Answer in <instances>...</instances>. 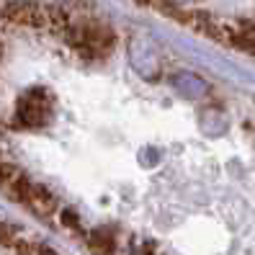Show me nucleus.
<instances>
[{"label":"nucleus","instance_id":"nucleus-1","mask_svg":"<svg viewBox=\"0 0 255 255\" xmlns=\"http://www.w3.org/2000/svg\"><path fill=\"white\" fill-rule=\"evenodd\" d=\"M65 36L70 47H75L85 59H103L116 49V34L109 26L96 23V21L70 23Z\"/></svg>","mask_w":255,"mask_h":255},{"label":"nucleus","instance_id":"nucleus-2","mask_svg":"<svg viewBox=\"0 0 255 255\" xmlns=\"http://www.w3.org/2000/svg\"><path fill=\"white\" fill-rule=\"evenodd\" d=\"M49 116H52V98L44 91H34L18 101L13 127L16 129H39L49 122Z\"/></svg>","mask_w":255,"mask_h":255},{"label":"nucleus","instance_id":"nucleus-3","mask_svg":"<svg viewBox=\"0 0 255 255\" xmlns=\"http://www.w3.org/2000/svg\"><path fill=\"white\" fill-rule=\"evenodd\" d=\"M0 18H5L13 26H28V28H44L49 26L47 8L36 0H0Z\"/></svg>","mask_w":255,"mask_h":255},{"label":"nucleus","instance_id":"nucleus-4","mask_svg":"<svg viewBox=\"0 0 255 255\" xmlns=\"http://www.w3.org/2000/svg\"><path fill=\"white\" fill-rule=\"evenodd\" d=\"M26 206L31 209L36 217H52V214L57 212V199H54V193H49V188L31 183V188H28Z\"/></svg>","mask_w":255,"mask_h":255},{"label":"nucleus","instance_id":"nucleus-5","mask_svg":"<svg viewBox=\"0 0 255 255\" xmlns=\"http://www.w3.org/2000/svg\"><path fill=\"white\" fill-rule=\"evenodd\" d=\"M88 248H91L96 255H114L116 240L109 230H96V232L88 235Z\"/></svg>","mask_w":255,"mask_h":255},{"label":"nucleus","instance_id":"nucleus-6","mask_svg":"<svg viewBox=\"0 0 255 255\" xmlns=\"http://www.w3.org/2000/svg\"><path fill=\"white\" fill-rule=\"evenodd\" d=\"M230 47L255 52V23H240V26H235Z\"/></svg>","mask_w":255,"mask_h":255},{"label":"nucleus","instance_id":"nucleus-7","mask_svg":"<svg viewBox=\"0 0 255 255\" xmlns=\"http://www.w3.org/2000/svg\"><path fill=\"white\" fill-rule=\"evenodd\" d=\"M47 16H49V28L57 34H65L67 28H70V8L65 5H59V3H52L47 5Z\"/></svg>","mask_w":255,"mask_h":255},{"label":"nucleus","instance_id":"nucleus-8","mask_svg":"<svg viewBox=\"0 0 255 255\" xmlns=\"http://www.w3.org/2000/svg\"><path fill=\"white\" fill-rule=\"evenodd\" d=\"M18 237H21V235H18V227H16V224L0 219V248L13 250V245H16Z\"/></svg>","mask_w":255,"mask_h":255},{"label":"nucleus","instance_id":"nucleus-9","mask_svg":"<svg viewBox=\"0 0 255 255\" xmlns=\"http://www.w3.org/2000/svg\"><path fill=\"white\" fill-rule=\"evenodd\" d=\"M21 173H18V168L16 165H8V162H0V191H5L13 181H16Z\"/></svg>","mask_w":255,"mask_h":255},{"label":"nucleus","instance_id":"nucleus-10","mask_svg":"<svg viewBox=\"0 0 255 255\" xmlns=\"http://www.w3.org/2000/svg\"><path fill=\"white\" fill-rule=\"evenodd\" d=\"M62 224H65V227H72V232H83L78 214H75V212H70V209H65V212H62Z\"/></svg>","mask_w":255,"mask_h":255},{"label":"nucleus","instance_id":"nucleus-11","mask_svg":"<svg viewBox=\"0 0 255 255\" xmlns=\"http://www.w3.org/2000/svg\"><path fill=\"white\" fill-rule=\"evenodd\" d=\"M0 57H3V47H0Z\"/></svg>","mask_w":255,"mask_h":255}]
</instances>
